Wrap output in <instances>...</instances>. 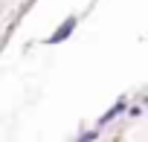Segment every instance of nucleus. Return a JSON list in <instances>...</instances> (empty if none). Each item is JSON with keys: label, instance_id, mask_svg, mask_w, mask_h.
<instances>
[{"label": "nucleus", "instance_id": "f257e3e1", "mask_svg": "<svg viewBox=\"0 0 148 142\" xmlns=\"http://www.w3.org/2000/svg\"><path fill=\"white\" fill-rule=\"evenodd\" d=\"M73 26H76V18H67L61 26H58V32H52L49 38H47V44H58V41H64V38H70V32H73Z\"/></svg>", "mask_w": 148, "mask_h": 142}]
</instances>
